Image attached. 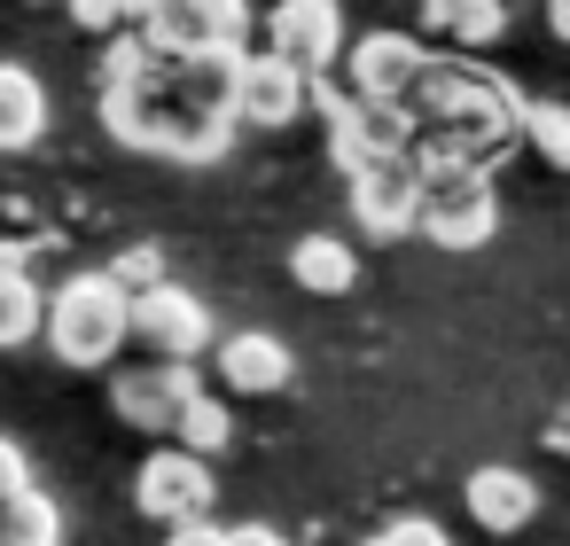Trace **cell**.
<instances>
[{
	"label": "cell",
	"instance_id": "10",
	"mask_svg": "<svg viewBox=\"0 0 570 546\" xmlns=\"http://www.w3.org/2000/svg\"><path fill=\"white\" fill-rule=\"evenodd\" d=\"M243 24H250V0H165L149 17V32L173 40V48H219V40L235 48Z\"/></svg>",
	"mask_w": 570,
	"mask_h": 546
},
{
	"label": "cell",
	"instance_id": "4",
	"mask_svg": "<svg viewBox=\"0 0 570 546\" xmlns=\"http://www.w3.org/2000/svg\"><path fill=\"white\" fill-rule=\"evenodd\" d=\"M430 71V48L422 32H367V40H344V87L352 95H383V102H406Z\"/></svg>",
	"mask_w": 570,
	"mask_h": 546
},
{
	"label": "cell",
	"instance_id": "22",
	"mask_svg": "<svg viewBox=\"0 0 570 546\" xmlns=\"http://www.w3.org/2000/svg\"><path fill=\"white\" fill-rule=\"evenodd\" d=\"M110 274H118L126 289H149V281H165V258H157V250H126Z\"/></svg>",
	"mask_w": 570,
	"mask_h": 546
},
{
	"label": "cell",
	"instance_id": "13",
	"mask_svg": "<svg viewBox=\"0 0 570 546\" xmlns=\"http://www.w3.org/2000/svg\"><path fill=\"white\" fill-rule=\"evenodd\" d=\"M508 32V0H422V40L438 48H484Z\"/></svg>",
	"mask_w": 570,
	"mask_h": 546
},
{
	"label": "cell",
	"instance_id": "7",
	"mask_svg": "<svg viewBox=\"0 0 570 546\" xmlns=\"http://www.w3.org/2000/svg\"><path fill=\"white\" fill-rule=\"evenodd\" d=\"M305 87H313V71H297L282 48H266V56H243V79H235V126H289L297 110H305Z\"/></svg>",
	"mask_w": 570,
	"mask_h": 546
},
{
	"label": "cell",
	"instance_id": "3",
	"mask_svg": "<svg viewBox=\"0 0 570 546\" xmlns=\"http://www.w3.org/2000/svg\"><path fill=\"white\" fill-rule=\"evenodd\" d=\"M414 211H422V165L414 149H375L352 165V219L391 242V235H414Z\"/></svg>",
	"mask_w": 570,
	"mask_h": 546
},
{
	"label": "cell",
	"instance_id": "21",
	"mask_svg": "<svg viewBox=\"0 0 570 546\" xmlns=\"http://www.w3.org/2000/svg\"><path fill=\"white\" fill-rule=\"evenodd\" d=\"M375 538H383V546H445V530L422 523V515H399V523H383Z\"/></svg>",
	"mask_w": 570,
	"mask_h": 546
},
{
	"label": "cell",
	"instance_id": "8",
	"mask_svg": "<svg viewBox=\"0 0 570 546\" xmlns=\"http://www.w3.org/2000/svg\"><path fill=\"white\" fill-rule=\"evenodd\" d=\"M266 48H282L297 71H328L344 63V9L336 0H282L266 17Z\"/></svg>",
	"mask_w": 570,
	"mask_h": 546
},
{
	"label": "cell",
	"instance_id": "1",
	"mask_svg": "<svg viewBox=\"0 0 570 546\" xmlns=\"http://www.w3.org/2000/svg\"><path fill=\"white\" fill-rule=\"evenodd\" d=\"M48 351L63 367H102L126 336H134V289L118 274H71L56 297H48V320H40Z\"/></svg>",
	"mask_w": 570,
	"mask_h": 546
},
{
	"label": "cell",
	"instance_id": "25",
	"mask_svg": "<svg viewBox=\"0 0 570 546\" xmlns=\"http://www.w3.org/2000/svg\"><path fill=\"white\" fill-rule=\"evenodd\" d=\"M157 9H165V0H126V24H149Z\"/></svg>",
	"mask_w": 570,
	"mask_h": 546
},
{
	"label": "cell",
	"instance_id": "6",
	"mask_svg": "<svg viewBox=\"0 0 570 546\" xmlns=\"http://www.w3.org/2000/svg\"><path fill=\"white\" fill-rule=\"evenodd\" d=\"M212 492H219V484H212V460L188 453V445L149 453L141 476H134V499H141V515H157V523H188V515H204Z\"/></svg>",
	"mask_w": 570,
	"mask_h": 546
},
{
	"label": "cell",
	"instance_id": "19",
	"mask_svg": "<svg viewBox=\"0 0 570 546\" xmlns=\"http://www.w3.org/2000/svg\"><path fill=\"white\" fill-rule=\"evenodd\" d=\"M515 133H523L547 165L570 172V110H562V102H523V126H515Z\"/></svg>",
	"mask_w": 570,
	"mask_h": 546
},
{
	"label": "cell",
	"instance_id": "23",
	"mask_svg": "<svg viewBox=\"0 0 570 546\" xmlns=\"http://www.w3.org/2000/svg\"><path fill=\"white\" fill-rule=\"evenodd\" d=\"M32 484V468H24V445L17 437H0V499H9V492H24Z\"/></svg>",
	"mask_w": 570,
	"mask_h": 546
},
{
	"label": "cell",
	"instance_id": "18",
	"mask_svg": "<svg viewBox=\"0 0 570 546\" xmlns=\"http://www.w3.org/2000/svg\"><path fill=\"white\" fill-rule=\"evenodd\" d=\"M173 437H180L188 453H204V460H212V453L235 437V421H227V406H219V398H204V390H196V398L173 414Z\"/></svg>",
	"mask_w": 570,
	"mask_h": 546
},
{
	"label": "cell",
	"instance_id": "17",
	"mask_svg": "<svg viewBox=\"0 0 570 546\" xmlns=\"http://www.w3.org/2000/svg\"><path fill=\"white\" fill-rule=\"evenodd\" d=\"M48 538H63V507L40 484H24V492L0 499V546H48Z\"/></svg>",
	"mask_w": 570,
	"mask_h": 546
},
{
	"label": "cell",
	"instance_id": "12",
	"mask_svg": "<svg viewBox=\"0 0 570 546\" xmlns=\"http://www.w3.org/2000/svg\"><path fill=\"white\" fill-rule=\"evenodd\" d=\"M469 515L484 523V530H523L531 515H539V484L523 476V468H476L469 476Z\"/></svg>",
	"mask_w": 570,
	"mask_h": 546
},
{
	"label": "cell",
	"instance_id": "14",
	"mask_svg": "<svg viewBox=\"0 0 570 546\" xmlns=\"http://www.w3.org/2000/svg\"><path fill=\"white\" fill-rule=\"evenodd\" d=\"M48 133V87L24 63H0V157H17Z\"/></svg>",
	"mask_w": 570,
	"mask_h": 546
},
{
	"label": "cell",
	"instance_id": "24",
	"mask_svg": "<svg viewBox=\"0 0 570 546\" xmlns=\"http://www.w3.org/2000/svg\"><path fill=\"white\" fill-rule=\"evenodd\" d=\"M547 32H554V40H570V0H547Z\"/></svg>",
	"mask_w": 570,
	"mask_h": 546
},
{
	"label": "cell",
	"instance_id": "11",
	"mask_svg": "<svg viewBox=\"0 0 570 546\" xmlns=\"http://www.w3.org/2000/svg\"><path fill=\"white\" fill-rule=\"evenodd\" d=\"M289 344L282 336H258V328H243V336H227L219 344V383L227 390H250V398H266V390H282L289 383Z\"/></svg>",
	"mask_w": 570,
	"mask_h": 546
},
{
	"label": "cell",
	"instance_id": "5",
	"mask_svg": "<svg viewBox=\"0 0 570 546\" xmlns=\"http://www.w3.org/2000/svg\"><path fill=\"white\" fill-rule=\"evenodd\" d=\"M134 336H141L157 359H204L212 312H204V297H188V289H173V281H149V289H134Z\"/></svg>",
	"mask_w": 570,
	"mask_h": 546
},
{
	"label": "cell",
	"instance_id": "2",
	"mask_svg": "<svg viewBox=\"0 0 570 546\" xmlns=\"http://www.w3.org/2000/svg\"><path fill=\"white\" fill-rule=\"evenodd\" d=\"M492 227H500V196H492L484 165H430L422 172L414 235H430L438 250H484Z\"/></svg>",
	"mask_w": 570,
	"mask_h": 546
},
{
	"label": "cell",
	"instance_id": "20",
	"mask_svg": "<svg viewBox=\"0 0 570 546\" xmlns=\"http://www.w3.org/2000/svg\"><path fill=\"white\" fill-rule=\"evenodd\" d=\"M71 24L95 32V40H110V32L126 24V0H71Z\"/></svg>",
	"mask_w": 570,
	"mask_h": 546
},
{
	"label": "cell",
	"instance_id": "15",
	"mask_svg": "<svg viewBox=\"0 0 570 546\" xmlns=\"http://www.w3.org/2000/svg\"><path fill=\"white\" fill-rule=\"evenodd\" d=\"M40 320H48V289L24 274V258L0 250V351L32 344V336H40Z\"/></svg>",
	"mask_w": 570,
	"mask_h": 546
},
{
	"label": "cell",
	"instance_id": "16",
	"mask_svg": "<svg viewBox=\"0 0 570 546\" xmlns=\"http://www.w3.org/2000/svg\"><path fill=\"white\" fill-rule=\"evenodd\" d=\"M289 274H297L313 297H344V289L360 281V258H352V242H336V235H305V242L289 250Z\"/></svg>",
	"mask_w": 570,
	"mask_h": 546
},
{
	"label": "cell",
	"instance_id": "9",
	"mask_svg": "<svg viewBox=\"0 0 570 546\" xmlns=\"http://www.w3.org/2000/svg\"><path fill=\"white\" fill-rule=\"evenodd\" d=\"M196 398V359H157V367H134L118 390H110V406H118V421L126 429H173V414Z\"/></svg>",
	"mask_w": 570,
	"mask_h": 546
}]
</instances>
